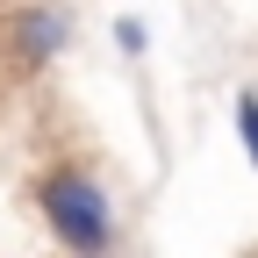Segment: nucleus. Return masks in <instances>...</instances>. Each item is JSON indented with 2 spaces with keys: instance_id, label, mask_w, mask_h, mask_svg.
<instances>
[{
  "instance_id": "1",
  "label": "nucleus",
  "mask_w": 258,
  "mask_h": 258,
  "mask_svg": "<svg viewBox=\"0 0 258 258\" xmlns=\"http://www.w3.org/2000/svg\"><path fill=\"white\" fill-rule=\"evenodd\" d=\"M36 215H43V230L57 237L64 258H115L122 251V215L108 201V186L86 165H72V158L36 179Z\"/></svg>"
},
{
  "instance_id": "2",
  "label": "nucleus",
  "mask_w": 258,
  "mask_h": 258,
  "mask_svg": "<svg viewBox=\"0 0 258 258\" xmlns=\"http://www.w3.org/2000/svg\"><path fill=\"white\" fill-rule=\"evenodd\" d=\"M0 43H8L15 72H43V64L64 57V43H72V15H64L57 0H29V8H15L0 22Z\"/></svg>"
},
{
  "instance_id": "3",
  "label": "nucleus",
  "mask_w": 258,
  "mask_h": 258,
  "mask_svg": "<svg viewBox=\"0 0 258 258\" xmlns=\"http://www.w3.org/2000/svg\"><path fill=\"white\" fill-rule=\"evenodd\" d=\"M230 122H237V144H244L251 172H258V93H251V86L237 93V101H230Z\"/></svg>"
},
{
  "instance_id": "4",
  "label": "nucleus",
  "mask_w": 258,
  "mask_h": 258,
  "mask_svg": "<svg viewBox=\"0 0 258 258\" xmlns=\"http://www.w3.org/2000/svg\"><path fill=\"white\" fill-rule=\"evenodd\" d=\"M108 36H115V50H122V57H144V50H151V22H144V15H115Z\"/></svg>"
}]
</instances>
